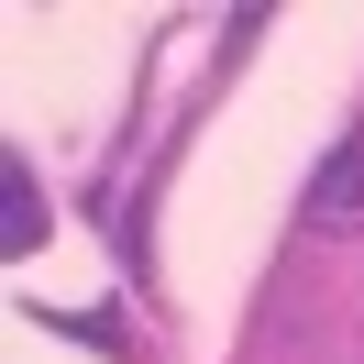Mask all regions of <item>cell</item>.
Returning <instances> with one entry per match:
<instances>
[{
    "mask_svg": "<svg viewBox=\"0 0 364 364\" xmlns=\"http://www.w3.org/2000/svg\"><path fill=\"white\" fill-rule=\"evenodd\" d=\"M309 210H320V221H364V133H353V144H342V155L309 177Z\"/></svg>",
    "mask_w": 364,
    "mask_h": 364,
    "instance_id": "cell-1",
    "label": "cell"
},
{
    "mask_svg": "<svg viewBox=\"0 0 364 364\" xmlns=\"http://www.w3.org/2000/svg\"><path fill=\"white\" fill-rule=\"evenodd\" d=\"M0 199H11V210H0V243H11V254H33V232H45V210H33V166H23V155L0 166Z\"/></svg>",
    "mask_w": 364,
    "mask_h": 364,
    "instance_id": "cell-2",
    "label": "cell"
}]
</instances>
